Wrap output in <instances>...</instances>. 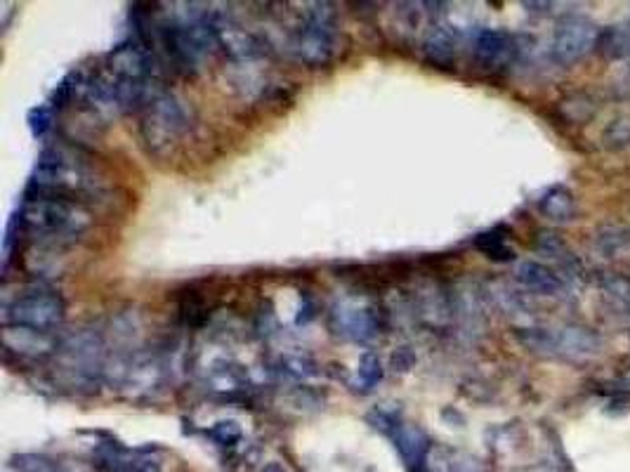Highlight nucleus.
Here are the masks:
<instances>
[{"label":"nucleus","mask_w":630,"mask_h":472,"mask_svg":"<svg viewBox=\"0 0 630 472\" xmlns=\"http://www.w3.org/2000/svg\"><path fill=\"white\" fill-rule=\"evenodd\" d=\"M104 192L102 173L90 163V156L69 147H48L38 156L34 177L26 196H59L83 203ZM85 206V203H83Z\"/></svg>","instance_id":"f257e3e1"},{"label":"nucleus","mask_w":630,"mask_h":472,"mask_svg":"<svg viewBox=\"0 0 630 472\" xmlns=\"http://www.w3.org/2000/svg\"><path fill=\"white\" fill-rule=\"evenodd\" d=\"M93 222V213L83 203L59 196H26L17 218L10 222L17 234L48 241L76 239Z\"/></svg>","instance_id":"f03ea898"},{"label":"nucleus","mask_w":630,"mask_h":472,"mask_svg":"<svg viewBox=\"0 0 630 472\" xmlns=\"http://www.w3.org/2000/svg\"><path fill=\"white\" fill-rule=\"evenodd\" d=\"M107 359V343H104L102 333L95 329L74 331L71 336L59 340V347L55 352L57 373L76 390H93L109 369Z\"/></svg>","instance_id":"7ed1b4c3"},{"label":"nucleus","mask_w":630,"mask_h":472,"mask_svg":"<svg viewBox=\"0 0 630 472\" xmlns=\"http://www.w3.org/2000/svg\"><path fill=\"white\" fill-rule=\"evenodd\" d=\"M338 17L331 3H314L293 36V52L307 67H326L338 50Z\"/></svg>","instance_id":"20e7f679"},{"label":"nucleus","mask_w":630,"mask_h":472,"mask_svg":"<svg viewBox=\"0 0 630 472\" xmlns=\"http://www.w3.org/2000/svg\"><path fill=\"white\" fill-rule=\"evenodd\" d=\"M64 300L50 286H29L22 293L15 295L10 303H5L3 321L5 326H22V329H34L43 333H55L62 326Z\"/></svg>","instance_id":"39448f33"},{"label":"nucleus","mask_w":630,"mask_h":472,"mask_svg":"<svg viewBox=\"0 0 630 472\" xmlns=\"http://www.w3.org/2000/svg\"><path fill=\"white\" fill-rule=\"evenodd\" d=\"M192 128L187 109L173 95L159 93L144 104L142 116V140L156 154L170 152L175 144L185 140V135Z\"/></svg>","instance_id":"423d86ee"},{"label":"nucleus","mask_w":630,"mask_h":472,"mask_svg":"<svg viewBox=\"0 0 630 472\" xmlns=\"http://www.w3.org/2000/svg\"><path fill=\"white\" fill-rule=\"evenodd\" d=\"M597 38H600V29L593 19L586 15H567L555 26L550 55L562 67H572L597 48Z\"/></svg>","instance_id":"0eeeda50"},{"label":"nucleus","mask_w":630,"mask_h":472,"mask_svg":"<svg viewBox=\"0 0 630 472\" xmlns=\"http://www.w3.org/2000/svg\"><path fill=\"white\" fill-rule=\"evenodd\" d=\"M336 336L352 340V343H369L378 338V333L385 326V314L378 305L359 303V300H343L336 303L328 319Z\"/></svg>","instance_id":"6e6552de"},{"label":"nucleus","mask_w":630,"mask_h":472,"mask_svg":"<svg viewBox=\"0 0 630 472\" xmlns=\"http://www.w3.org/2000/svg\"><path fill=\"white\" fill-rule=\"evenodd\" d=\"M517 50H520L517 38L503 29H479L475 36V45H472L477 67L482 71H489V74H496V71L510 67L517 57Z\"/></svg>","instance_id":"1a4fd4ad"},{"label":"nucleus","mask_w":630,"mask_h":472,"mask_svg":"<svg viewBox=\"0 0 630 472\" xmlns=\"http://www.w3.org/2000/svg\"><path fill=\"white\" fill-rule=\"evenodd\" d=\"M206 385L222 399H241L251 390V378L234 359H215L206 369Z\"/></svg>","instance_id":"9d476101"},{"label":"nucleus","mask_w":630,"mask_h":472,"mask_svg":"<svg viewBox=\"0 0 630 472\" xmlns=\"http://www.w3.org/2000/svg\"><path fill=\"white\" fill-rule=\"evenodd\" d=\"M3 347L8 354L15 352L17 357L41 359L57 352L59 340L52 333L22 329V326H5Z\"/></svg>","instance_id":"9b49d317"},{"label":"nucleus","mask_w":630,"mask_h":472,"mask_svg":"<svg viewBox=\"0 0 630 472\" xmlns=\"http://www.w3.org/2000/svg\"><path fill=\"white\" fill-rule=\"evenodd\" d=\"M213 22L215 38H218L220 48H225L229 52V57L239 59V62H246V59H253L260 55V43L258 38L248 34L246 29H241L239 24L227 22V19H210Z\"/></svg>","instance_id":"f8f14e48"},{"label":"nucleus","mask_w":630,"mask_h":472,"mask_svg":"<svg viewBox=\"0 0 630 472\" xmlns=\"http://www.w3.org/2000/svg\"><path fill=\"white\" fill-rule=\"evenodd\" d=\"M515 279L520 281L527 291L536 295H550V298H553V295H560L564 291V281L560 279V274H555L548 265H543V262L534 260L520 262L515 270Z\"/></svg>","instance_id":"ddd939ff"},{"label":"nucleus","mask_w":630,"mask_h":472,"mask_svg":"<svg viewBox=\"0 0 630 472\" xmlns=\"http://www.w3.org/2000/svg\"><path fill=\"white\" fill-rule=\"evenodd\" d=\"M458 38L449 26H432L430 34L423 41V55L432 67L437 69H454L456 64Z\"/></svg>","instance_id":"4468645a"},{"label":"nucleus","mask_w":630,"mask_h":472,"mask_svg":"<svg viewBox=\"0 0 630 472\" xmlns=\"http://www.w3.org/2000/svg\"><path fill=\"white\" fill-rule=\"evenodd\" d=\"M538 213L550 222H572L576 215V199L567 187L555 185L538 199Z\"/></svg>","instance_id":"2eb2a0df"},{"label":"nucleus","mask_w":630,"mask_h":472,"mask_svg":"<svg viewBox=\"0 0 630 472\" xmlns=\"http://www.w3.org/2000/svg\"><path fill=\"white\" fill-rule=\"evenodd\" d=\"M597 52L605 59H623L630 55V24H614L600 31Z\"/></svg>","instance_id":"dca6fc26"},{"label":"nucleus","mask_w":630,"mask_h":472,"mask_svg":"<svg viewBox=\"0 0 630 472\" xmlns=\"http://www.w3.org/2000/svg\"><path fill=\"white\" fill-rule=\"evenodd\" d=\"M475 248L487 255L489 260L496 262H510L515 260L513 246L508 244V232L503 227H494L489 232H482L475 239Z\"/></svg>","instance_id":"f3484780"},{"label":"nucleus","mask_w":630,"mask_h":472,"mask_svg":"<svg viewBox=\"0 0 630 472\" xmlns=\"http://www.w3.org/2000/svg\"><path fill=\"white\" fill-rule=\"evenodd\" d=\"M383 373V364H380L376 354H364L357 366V373H354L352 388L359 392H371L383 380Z\"/></svg>","instance_id":"a211bd4d"},{"label":"nucleus","mask_w":630,"mask_h":472,"mask_svg":"<svg viewBox=\"0 0 630 472\" xmlns=\"http://www.w3.org/2000/svg\"><path fill=\"white\" fill-rule=\"evenodd\" d=\"M602 142L612 152L630 147V118H616V121L609 123L605 133H602Z\"/></svg>","instance_id":"6ab92c4d"},{"label":"nucleus","mask_w":630,"mask_h":472,"mask_svg":"<svg viewBox=\"0 0 630 472\" xmlns=\"http://www.w3.org/2000/svg\"><path fill=\"white\" fill-rule=\"evenodd\" d=\"M208 437L220 447H236L244 439V430L236 421H218L208 430Z\"/></svg>","instance_id":"aec40b11"},{"label":"nucleus","mask_w":630,"mask_h":472,"mask_svg":"<svg viewBox=\"0 0 630 472\" xmlns=\"http://www.w3.org/2000/svg\"><path fill=\"white\" fill-rule=\"evenodd\" d=\"M55 116L57 111L52 104H38V107H34L29 111V128L31 133H34V137H45L52 130V123H55Z\"/></svg>","instance_id":"412c9836"},{"label":"nucleus","mask_w":630,"mask_h":472,"mask_svg":"<svg viewBox=\"0 0 630 472\" xmlns=\"http://www.w3.org/2000/svg\"><path fill=\"white\" fill-rule=\"evenodd\" d=\"M8 472H62L55 463L41 456H19L8 465Z\"/></svg>","instance_id":"4be33fe9"},{"label":"nucleus","mask_w":630,"mask_h":472,"mask_svg":"<svg viewBox=\"0 0 630 472\" xmlns=\"http://www.w3.org/2000/svg\"><path fill=\"white\" fill-rule=\"evenodd\" d=\"M281 371L293 378H312L317 376V364H314L310 357L298 354V357H286L284 362H281Z\"/></svg>","instance_id":"5701e85b"},{"label":"nucleus","mask_w":630,"mask_h":472,"mask_svg":"<svg viewBox=\"0 0 630 472\" xmlns=\"http://www.w3.org/2000/svg\"><path fill=\"white\" fill-rule=\"evenodd\" d=\"M130 472H161V465L156 461H149V458H142V461L130 463Z\"/></svg>","instance_id":"b1692460"}]
</instances>
